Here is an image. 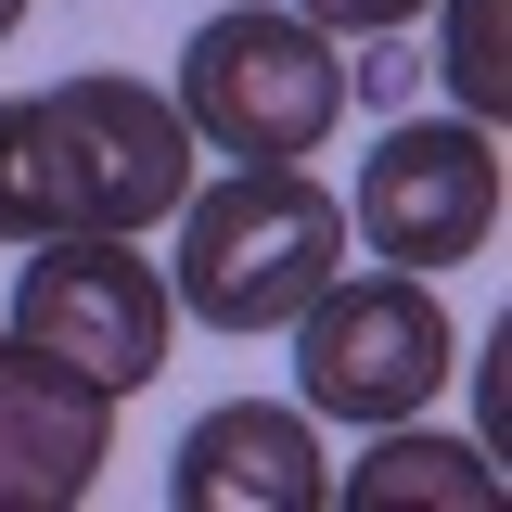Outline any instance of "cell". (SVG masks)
I'll use <instances>...</instances> for the list:
<instances>
[{
	"instance_id": "9",
	"label": "cell",
	"mask_w": 512,
	"mask_h": 512,
	"mask_svg": "<svg viewBox=\"0 0 512 512\" xmlns=\"http://www.w3.org/2000/svg\"><path fill=\"white\" fill-rule=\"evenodd\" d=\"M333 500H346V512H384V500L487 512V500H500V461L461 448V436H410V423H384V448H359V474H333Z\"/></svg>"
},
{
	"instance_id": "2",
	"label": "cell",
	"mask_w": 512,
	"mask_h": 512,
	"mask_svg": "<svg viewBox=\"0 0 512 512\" xmlns=\"http://www.w3.org/2000/svg\"><path fill=\"white\" fill-rule=\"evenodd\" d=\"M180 128L231 167H308L320 141L346 128V52L320 39L308 13L282 0H244V13H205L180 39Z\"/></svg>"
},
{
	"instance_id": "4",
	"label": "cell",
	"mask_w": 512,
	"mask_h": 512,
	"mask_svg": "<svg viewBox=\"0 0 512 512\" xmlns=\"http://www.w3.org/2000/svg\"><path fill=\"white\" fill-rule=\"evenodd\" d=\"M0 333H26L52 372L103 384V397H141V384L167 372V346H180V295L141 256V231H52V244L26 256Z\"/></svg>"
},
{
	"instance_id": "10",
	"label": "cell",
	"mask_w": 512,
	"mask_h": 512,
	"mask_svg": "<svg viewBox=\"0 0 512 512\" xmlns=\"http://www.w3.org/2000/svg\"><path fill=\"white\" fill-rule=\"evenodd\" d=\"M64 231V141H52V103L13 90L0 103V244H52Z\"/></svg>"
},
{
	"instance_id": "1",
	"label": "cell",
	"mask_w": 512,
	"mask_h": 512,
	"mask_svg": "<svg viewBox=\"0 0 512 512\" xmlns=\"http://www.w3.org/2000/svg\"><path fill=\"white\" fill-rule=\"evenodd\" d=\"M346 269V192L308 167H231L218 192H180V269L167 295L218 333H282Z\"/></svg>"
},
{
	"instance_id": "5",
	"label": "cell",
	"mask_w": 512,
	"mask_h": 512,
	"mask_svg": "<svg viewBox=\"0 0 512 512\" xmlns=\"http://www.w3.org/2000/svg\"><path fill=\"white\" fill-rule=\"evenodd\" d=\"M346 231L384 269H461L500 231V128L487 116H410L359 154V205Z\"/></svg>"
},
{
	"instance_id": "6",
	"label": "cell",
	"mask_w": 512,
	"mask_h": 512,
	"mask_svg": "<svg viewBox=\"0 0 512 512\" xmlns=\"http://www.w3.org/2000/svg\"><path fill=\"white\" fill-rule=\"evenodd\" d=\"M52 141H64V231H154L192 192V141L180 103L154 77H52Z\"/></svg>"
},
{
	"instance_id": "13",
	"label": "cell",
	"mask_w": 512,
	"mask_h": 512,
	"mask_svg": "<svg viewBox=\"0 0 512 512\" xmlns=\"http://www.w3.org/2000/svg\"><path fill=\"white\" fill-rule=\"evenodd\" d=\"M13 26H26V0H0V39H13Z\"/></svg>"
},
{
	"instance_id": "3",
	"label": "cell",
	"mask_w": 512,
	"mask_h": 512,
	"mask_svg": "<svg viewBox=\"0 0 512 512\" xmlns=\"http://www.w3.org/2000/svg\"><path fill=\"white\" fill-rule=\"evenodd\" d=\"M295 333V410L308 423H423L436 384L461 372V333L436 308V269H333L308 308L282 320Z\"/></svg>"
},
{
	"instance_id": "7",
	"label": "cell",
	"mask_w": 512,
	"mask_h": 512,
	"mask_svg": "<svg viewBox=\"0 0 512 512\" xmlns=\"http://www.w3.org/2000/svg\"><path fill=\"white\" fill-rule=\"evenodd\" d=\"M116 461V397L0 333V512H77Z\"/></svg>"
},
{
	"instance_id": "12",
	"label": "cell",
	"mask_w": 512,
	"mask_h": 512,
	"mask_svg": "<svg viewBox=\"0 0 512 512\" xmlns=\"http://www.w3.org/2000/svg\"><path fill=\"white\" fill-rule=\"evenodd\" d=\"M295 13H308L320 39H397V26H410V13H436V0H295Z\"/></svg>"
},
{
	"instance_id": "8",
	"label": "cell",
	"mask_w": 512,
	"mask_h": 512,
	"mask_svg": "<svg viewBox=\"0 0 512 512\" xmlns=\"http://www.w3.org/2000/svg\"><path fill=\"white\" fill-rule=\"evenodd\" d=\"M167 500L180 512H320L333 474H320V423L308 410H269V397H231L205 410L167 461Z\"/></svg>"
},
{
	"instance_id": "11",
	"label": "cell",
	"mask_w": 512,
	"mask_h": 512,
	"mask_svg": "<svg viewBox=\"0 0 512 512\" xmlns=\"http://www.w3.org/2000/svg\"><path fill=\"white\" fill-rule=\"evenodd\" d=\"M436 77H448V103H461V116H487V128H500V103H512L500 0H448V52H436Z\"/></svg>"
}]
</instances>
